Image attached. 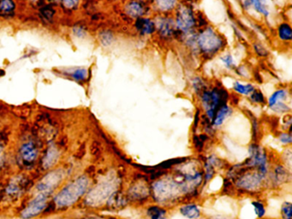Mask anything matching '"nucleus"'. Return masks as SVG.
<instances>
[{
  "label": "nucleus",
  "mask_w": 292,
  "mask_h": 219,
  "mask_svg": "<svg viewBox=\"0 0 292 219\" xmlns=\"http://www.w3.org/2000/svg\"><path fill=\"white\" fill-rule=\"evenodd\" d=\"M195 38V54L199 56L203 60H211L224 52L227 47V40L225 35L210 24L199 28Z\"/></svg>",
  "instance_id": "obj_1"
},
{
  "label": "nucleus",
  "mask_w": 292,
  "mask_h": 219,
  "mask_svg": "<svg viewBox=\"0 0 292 219\" xmlns=\"http://www.w3.org/2000/svg\"><path fill=\"white\" fill-rule=\"evenodd\" d=\"M198 98L200 99L203 111L205 112V117L211 123L216 112L222 106L227 105L228 100L230 99V93L225 86H222V84L216 83L213 86L210 85L198 96Z\"/></svg>",
  "instance_id": "obj_2"
},
{
  "label": "nucleus",
  "mask_w": 292,
  "mask_h": 219,
  "mask_svg": "<svg viewBox=\"0 0 292 219\" xmlns=\"http://www.w3.org/2000/svg\"><path fill=\"white\" fill-rule=\"evenodd\" d=\"M176 28L179 33L178 40L198 30V16L193 4L181 1L173 14Z\"/></svg>",
  "instance_id": "obj_3"
},
{
  "label": "nucleus",
  "mask_w": 292,
  "mask_h": 219,
  "mask_svg": "<svg viewBox=\"0 0 292 219\" xmlns=\"http://www.w3.org/2000/svg\"><path fill=\"white\" fill-rule=\"evenodd\" d=\"M90 186V180L86 176H81L65 186L57 195L54 200L55 205L59 208L71 207L85 193Z\"/></svg>",
  "instance_id": "obj_4"
},
{
  "label": "nucleus",
  "mask_w": 292,
  "mask_h": 219,
  "mask_svg": "<svg viewBox=\"0 0 292 219\" xmlns=\"http://www.w3.org/2000/svg\"><path fill=\"white\" fill-rule=\"evenodd\" d=\"M155 23V34L164 42H171L178 40L179 33L176 28L173 15H155L154 17Z\"/></svg>",
  "instance_id": "obj_5"
},
{
  "label": "nucleus",
  "mask_w": 292,
  "mask_h": 219,
  "mask_svg": "<svg viewBox=\"0 0 292 219\" xmlns=\"http://www.w3.org/2000/svg\"><path fill=\"white\" fill-rule=\"evenodd\" d=\"M115 185L113 182L109 180L103 181L98 185L93 188L88 194L86 198L87 203L91 206H98L103 203L105 200H108L113 194Z\"/></svg>",
  "instance_id": "obj_6"
},
{
  "label": "nucleus",
  "mask_w": 292,
  "mask_h": 219,
  "mask_svg": "<svg viewBox=\"0 0 292 219\" xmlns=\"http://www.w3.org/2000/svg\"><path fill=\"white\" fill-rule=\"evenodd\" d=\"M65 177V171L63 170H57L51 171L42 180L38 183L36 187L37 194H43L48 195L53 193L56 188L61 183Z\"/></svg>",
  "instance_id": "obj_7"
},
{
  "label": "nucleus",
  "mask_w": 292,
  "mask_h": 219,
  "mask_svg": "<svg viewBox=\"0 0 292 219\" xmlns=\"http://www.w3.org/2000/svg\"><path fill=\"white\" fill-rule=\"evenodd\" d=\"M266 178V176L262 175L259 171H253V172H247L241 174L237 176V187L238 186L245 191H255L262 185L263 180Z\"/></svg>",
  "instance_id": "obj_8"
},
{
  "label": "nucleus",
  "mask_w": 292,
  "mask_h": 219,
  "mask_svg": "<svg viewBox=\"0 0 292 219\" xmlns=\"http://www.w3.org/2000/svg\"><path fill=\"white\" fill-rule=\"evenodd\" d=\"M48 195L43 194H37L35 197L30 201L28 206L25 207L24 210L21 213V217L23 219H34L40 213H43L48 202Z\"/></svg>",
  "instance_id": "obj_9"
},
{
  "label": "nucleus",
  "mask_w": 292,
  "mask_h": 219,
  "mask_svg": "<svg viewBox=\"0 0 292 219\" xmlns=\"http://www.w3.org/2000/svg\"><path fill=\"white\" fill-rule=\"evenodd\" d=\"M124 12L132 20L148 16L152 12L150 3L143 0H129L124 5Z\"/></svg>",
  "instance_id": "obj_10"
},
{
  "label": "nucleus",
  "mask_w": 292,
  "mask_h": 219,
  "mask_svg": "<svg viewBox=\"0 0 292 219\" xmlns=\"http://www.w3.org/2000/svg\"><path fill=\"white\" fill-rule=\"evenodd\" d=\"M133 27L135 28V33L142 38L151 37L155 34L156 31L154 17L149 16L135 19Z\"/></svg>",
  "instance_id": "obj_11"
},
{
  "label": "nucleus",
  "mask_w": 292,
  "mask_h": 219,
  "mask_svg": "<svg viewBox=\"0 0 292 219\" xmlns=\"http://www.w3.org/2000/svg\"><path fill=\"white\" fill-rule=\"evenodd\" d=\"M182 0H150L152 11L155 15H173Z\"/></svg>",
  "instance_id": "obj_12"
},
{
  "label": "nucleus",
  "mask_w": 292,
  "mask_h": 219,
  "mask_svg": "<svg viewBox=\"0 0 292 219\" xmlns=\"http://www.w3.org/2000/svg\"><path fill=\"white\" fill-rule=\"evenodd\" d=\"M242 7L245 10L252 8L255 12L268 18L270 16V9L268 5V0H241Z\"/></svg>",
  "instance_id": "obj_13"
},
{
  "label": "nucleus",
  "mask_w": 292,
  "mask_h": 219,
  "mask_svg": "<svg viewBox=\"0 0 292 219\" xmlns=\"http://www.w3.org/2000/svg\"><path fill=\"white\" fill-rule=\"evenodd\" d=\"M20 156L26 164L33 163L38 156V149L34 142H28L22 144L20 149Z\"/></svg>",
  "instance_id": "obj_14"
},
{
  "label": "nucleus",
  "mask_w": 292,
  "mask_h": 219,
  "mask_svg": "<svg viewBox=\"0 0 292 219\" xmlns=\"http://www.w3.org/2000/svg\"><path fill=\"white\" fill-rule=\"evenodd\" d=\"M222 166V160L219 159L215 155H211L206 158L204 163L205 168V182H207L212 179V176L215 174V170L217 168H220Z\"/></svg>",
  "instance_id": "obj_15"
},
{
  "label": "nucleus",
  "mask_w": 292,
  "mask_h": 219,
  "mask_svg": "<svg viewBox=\"0 0 292 219\" xmlns=\"http://www.w3.org/2000/svg\"><path fill=\"white\" fill-rule=\"evenodd\" d=\"M276 35L280 42L291 44L292 40V25L287 21L280 22L276 28Z\"/></svg>",
  "instance_id": "obj_16"
},
{
  "label": "nucleus",
  "mask_w": 292,
  "mask_h": 219,
  "mask_svg": "<svg viewBox=\"0 0 292 219\" xmlns=\"http://www.w3.org/2000/svg\"><path fill=\"white\" fill-rule=\"evenodd\" d=\"M232 112H233V110L228 104L222 106L221 108L216 112L215 116L211 121V125L213 128L221 126L222 124L225 123V120L231 117Z\"/></svg>",
  "instance_id": "obj_17"
},
{
  "label": "nucleus",
  "mask_w": 292,
  "mask_h": 219,
  "mask_svg": "<svg viewBox=\"0 0 292 219\" xmlns=\"http://www.w3.org/2000/svg\"><path fill=\"white\" fill-rule=\"evenodd\" d=\"M289 89L287 88H279L275 90L274 93H272L267 101V105H268L269 109L272 108L273 106L277 105L278 103L280 102H286L290 98Z\"/></svg>",
  "instance_id": "obj_18"
},
{
  "label": "nucleus",
  "mask_w": 292,
  "mask_h": 219,
  "mask_svg": "<svg viewBox=\"0 0 292 219\" xmlns=\"http://www.w3.org/2000/svg\"><path fill=\"white\" fill-rule=\"evenodd\" d=\"M181 215L188 219H200V211L196 204L189 203L180 207Z\"/></svg>",
  "instance_id": "obj_19"
},
{
  "label": "nucleus",
  "mask_w": 292,
  "mask_h": 219,
  "mask_svg": "<svg viewBox=\"0 0 292 219\" xmlns=\"http://www.w3.org/2000/svg\"><path fill=\"white\" fill-rule=\"evenodd\" d=\"M59 151L57 150L54 146H51L49 149L46 151V155L44 157L43 166L45 169H48L54 165L59 159Z\"/></svg>",
  "instance_id": "obj_20"
},
{
  "label": "nucleus",
  "mask_w": 292,
  "mask_h": 219,
  "mask_svg": "<svg viewBox=\"0 0 292 219\" xmlns=\"http://www.w3.org/2000/svg\"><path fill=\"white\" fill-rule=\"evenodd\" d=\"M255 89V86L252 83H243L240 80H235L232 85V90L235 93L240 95L249 96Z\"/></svg>",
  "instance_id": "obj_21"
},
{
  "label": "nucleus",
  "mask_w": 292,
  "mask_h": 219,
  "mask_svg": "<svg viewBox=\"0 0 292 219\" xmlns=\"http://www.w3.org/2000/svg\"><path fill=\"white\" fill-rule=\"evenodd\" d=\"M210 86V84L206 81V79L201 76H195L192 80H191V86H192V89L194 91V93L196 94L197 97L200 95V93H202L204 90H206L208 86Z\"/></svg>",
  "instance_id": "obj_22"
},
{
  "label": "nucleus",
  "mask_w": 292,
  "mask_h": 219,
  "mask_svg": "<svg viewBox=\"0 0 292 219\" xmlns=\"http://www.w3.org/2000/svg\"><path fill=\"white\" fill-rule=\"evenodd\" d=\"M147 215L149 219H167V211L164 207L151 206L147 210Z\"/></svg>",
  "instance_id": "obj_23"
},
{
  "label": "nucleus",
  "mask_w": 292,
  "mask_h": 219,
  "mask_svg": "<svg viewBox=\"0 0 292 219\" xmlns=\"http://www.w3.org/2000/svg\"><path fill=\"white\" fill-rule=\"evenodd\" d=\"M248 97H249L250 102L253 104L262 105H267V99L265 98L264 93H262L260 89L255 88Z\"/></svg>",
  "instance_id": "obj_24"
},
{
  "label": "nucleus",
  "mask_w": 292,
  "mask_h": 219,
  "mask_svg": "<svg viewBox=\"0 0 292 219\" xmlns=\"http://www.w3.org/2000/svg\"><path fill=\"white\" fill-rule=\"evenodd\" d=\"M291 177V174L289 171L286 170V168L280 165L277 166V168L274 170V180L276 181L278 184L280 182H286V179Z\"/></svg>",
  "instance_id": "obj_25"
},
{
  "label": "nucleus",
  "mask_w": 292,
  "mask_h": 219,
  "mask_svg": "<svg viewBox=\"0 0 292 219\" xmlns=\"http://www.w3.org/2000/svg\"><path fill=\"white\" fill-rule=\"evenodd\" d=\"M15 9V3L12 0H1L0 1V15L12 14Z\"/></svg>",
  "instance_id": "obj_26"
},
{
  "label": "nucleus",
  "mask_w": 292,
  "mask_h": 219,
  "mask_svg": "<svg viewBox=\"0 0 292 219\" xmlns=\"http://www.w3.org/2000/svg\"><path fill=\"white\" fill-rule=\"evenodd\" d=\"M220 61H221L222 65L225 66V68L228 71H233L234 69L237 67L236 63H235V59H234L233 56L231 53H226L225 55L220 57Z\"/></svg>",
  "instance_id": "obj_27"
},
{
  "label": "nucleus",
  "mask_w": 292,
  "mask_h": 219,
  "mask_svg": "<svg viewBox=\"0 0 292 219\" xmlns=\"http://www.w3.org/2000/svg\"><path fill=\"white\" fill-rule=\"evenodd\" d=\"M253 50H254V53L258 56L259 58L266 59L269 56V51L268 48L260 41H256L253 44Z\"/></svg>",
  "instance_id": "obj_28"
},
{
  "label": "nucleus",
  "mask_w": 292,
  "mask_h": 219,
  "mask_svg": "<svg viewBox=\"0 0 292 219\" xmlns=\"http://www.w3.org/2000/svg\"><path fill=\"white\" fill-rule=\"evenodd\" d=\"M99 40H100V43L102 44L103 47H110L113 44L115 36L111 31L105 30V31L102 32L100 35H99Z\"/></svg>",
  "instance_id": "obj_29"
},
{
  "label": "nucleus",
  "mask_w": 292,
  "mask_h": 219,
  "mask_svg": "<svg viewBox=\"0 0 292 219\" xmlns=\"http://www.w3.org/2000/svg\"><path fill=\"white\" fill-rule=\"evenodd\" d=\"M292 204L288 201H286L282 204L280 214L282 219H292Z\"/></svg>",
  "instance_id": "obj_30"
},
{
  "label": "nucleus",
  "mask_w": 292,
  "mask_h": 219,
  "mask_svg": "<svg viewBox=\"0 0 292 219\" xmlns=\"http://www.w3.org/2000/svg\"><path fill=\"white\" fill-rule=\"evenodd\" d=\"M21 181L15 180L12 182L9 183V187L7 188V194L9 195H16L20 193V190L22 189V185Z\"/></svg>",
  "instance_id": "obj_31"
},
{
  "label": "nucleus",
  "mask_w": 292,
  "mask_h": 219,
  "mask_svg": "<svg viewBox=\"0 0 292 219\" xmlns=\"http://www.w3.org/2000/svg\"><path fill=\"white\" fill-rule=\"evenodd\" d=\"M70 74H71V77L74 78L75 80L82 81V80H86L87 78H88V75H89V73H88V71H87L86 69L80 68L77 69L73 72H71Z\"/></svg>",
  "instance_id": "obj_32"
},
{
  "label": "nucleus",
  "mask_w": 292,
  "mask_h": 219,
  "mask_svg": "<svg viewBox=\"0 0 292 219\" xmlns=\"http://www.w3.org/2000/svg\"><path fill=\"white\" fill-rule=\"evenodd\" d=\"M252 206L258 219H262L266 215V208H265L264 204L262 202L259 201H253Z\"/></svg>",
  "instance_id": "obj_33"
},
{
  "label": "nucleus",
  "mask_w": 292,
  "mask_h": 219,
  "mask_svg": "<svg viewBox=\"0 0 292 219\" xmlns=\"http://www.w3.org/2000/svg\"><path fill=\"white\" fill-rule=\"evenodd\" d=\"M280 142L284 145H291L292 143V132H283L279 136Z\"/></svg>",
  "instance_id": "obj_34"
},
{
  "label": "nucleus",
  "mask_w": 292,
  "mask_h": 219,
  "mask_svg": "<svg viewBox=\"0 0 292 219\" xmlns=\"http://www.w3.org/2000/svg\"><path fill=\"white\" fill-rule=\"evenodd\" d=\"M234 72L235 74L239 75L241 77L243 78H249V72L248 71V69L245 68L243 65H240V66H237L236 68L234 69Z\"/></svg>",
  "instance_id": "obj_35"
},
{
  "label": "nucleus",
  "mask_w": 292,
  "mask_h": 219,
  "mask_svg": "<svg viewBox=\"0 0 292 219\" xmlns=\"http://www.w3.org/2000/svg\"><path fill=\"white\" fill-rule=\"evenodd\" d=\"M62 2L67 8H74L77 6L78 0H62Z\"/></svg>",
  "instance_id": "obj_36"
},
{
  "label": "nucleus",
  "mask_w": 292,
  "mask_h": 219,
  "mask_svg": "<svg viewBox=\"0 0 292 219\" xmlns=\"http://www.w3.org/2000/svg\"><path fill=\"white\" fill-rule=\"evenodd\" d=\"M75 34L77 36H80V37H83L84 34H85V31L83 30V28H76L74 29Z\"/></svg>",
  "instance_id": "obj_37"
},
{
  "label": "nucleus",
  "mask_w": 292,
  "mask_h": 219,
  "mask_svg": "<svg viewBox=\"0 0 292 219\" xmlns=\"http://www.w3.org/2000/svg\"><path fill=\"white\" fill-rule=\"evenodd\" d=\"M182 1H184V2H186V3H190L191 4H193V3H195L196 1L198 0H182Z\"/></svg>",
  "instance_id": "obj_38"
},
{
  "label": "nucleus",
  "mask_w": 292,
  "mask_h": 219,
  "mask_svg": "<svg viewBox=\"0 0 292 219\" xmlns=\"http://www.w3.org/2000/svg\"><path fill=\"white\" fill-rule=\"evenodd\" d=\"M2 153H3V147L0 146V159H1V157H2Z\"/></svg>",
  "instance_id": "obj_39"
},
{
  "label": "nucleus",
  "mask_w": 292,
  "mask_h": 219,
  "mask_svg": "<svg viewBox=\"0 0 292 219\" xmlns=\"http://www.w3.org/2000/svg\"><path fill=\"white\" fill-rule=\"evenodd\" d=\"M143 1H146V2H149V3H150V0H143Z\"/></svg>",
  "instance_id": "obj_40"
}]
</instances>
